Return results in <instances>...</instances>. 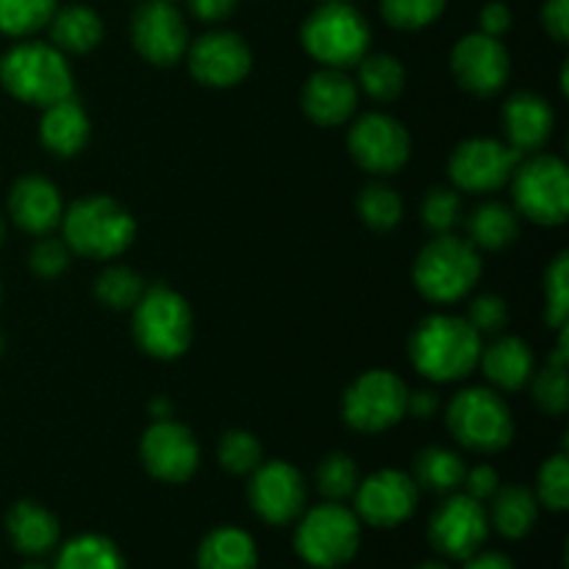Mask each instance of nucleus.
<instances>
[{"label":"nucleus","instance_id":"2","mask_svg":"<svg viewBox=\"0 0 569 569\" xmlns=\"http://www.w3.org/2000/svg\"><path fill=\"white\" fill-rule=\"evenodd\" d=\"M61 239L76 256L109 261L126 253L137 239V220L111 194L72 200L61 217Z\"/></svg>","mask_w":569,"mask_h":569},{"label":"nucleus","instance_id":"23","mask_svg":"<svg viewBox=\"0 0 569 569\" xmlns=\"http://www.w3.org/2000/svg\"><path fill=\"white\" fill-rule=\"evenodd\" d=\"M89 137H92V122H89L87 109L72 94L42 109L39 139L59 159H70V156L81 153L87 148Z\"/></svg>","mask_w":569,"mask_h":569},{"label":"nucleus","instance_id":"40","mask_svg":"<svg viewBox=\"0 0 569 569\" xmlns=\"http://www.w3.org/2000/svg\"><path fill=\"white\" fill-rule=\"evenodd\" d=\"M569 317V256L559 253L545 272V322L556 331L567 326Z\"/></svg>","mask_w":569,"mask_h":569},{"label":"nucleus","instance_id":"21","mask_svg":"<svg viewBox=\"0 0 569 569\" xmlns=\"http://www.w3.org/2000/svg\"><path fill=\"white\" fill-rule=\"evenodd\" d=\"M300 106L315 126H345L359 109V87L345 70L322 67L306 81L303 92H300Z\"/></svg>","mask_w":569,"mask_h":569},{"label":"nucleus","instance_id":"47","mask_svg":"<svg viewBox=\"0 0 569 569\" xmlns=\"http://www.w3.org/2000/svg\"><path fill=\"white\" fill-rule=\"evenodd\" d=\"M542 26L556 42L565 44L569 39V0H545Z\"/></svg>","mask_w":569,"mask_h":569},{"label":"nucleus","instance_id":"17","mask_svg":"<svg viewBox=\"0 0 569 569\" xmlns=\"http://www.w3.org/2000/svg\"><path fill=\"white\" fill-rule=\"evenodd\" d=\"M189 72L209 89H231L253 70L248 42L233 31H206L187 48Z\"/></svg>","mask_w":569,"mask_h":569},{"label":"nucleus","instance_id":"3","mask_svg":"<svg viewBox=\"0 0 569 569\" xmlns=\"http://www.w3.org/2000/svg\"><path fill=\"white\" fill-rule=\"evenodd\" d=\"M0 83L14 100L26 106H44L72 94V67L56 44L26 39L0 56Z\"/></svg>","mask_w":569,"mask_h":569},{"label":"nucleus","instance_id":"16","mask_svg":"<svg viewBox=\"0 0 569 569\" xmlns=\"http://www.w3.org/2000/svg\"><path fill=\"white\" fill-rule=\"evenodd\" d=\"M450 72L465 92L492 98L509 83L511 56L500 39L481 31L467 33L450 50Z\"/></svg>","mask_w":569,"mask_h":569},{"label":"nucleus","instance_id":"31","mask_svg":"<svg viewBox=\"0 0 569 569\" xmlns=\"http://www.w3.org/2000/svg\"><path fill=\"white\" fill-rule=\"evenodd\" d=\"M53 569H126V559L109 537L81 533L61 545Z\"/></svg>","mask_w":569,"mask_h":569},{"label":"nucleus","instance_id":"5","mask_svg":"<svg viewBox=\"0 0 569 569\" xmlns=\"http://www.w3.org/2000/svg\"><path fill=\"white\" fill-rule=\"evenodd\" d=\"M481 272V253L470 239H461L456 233H437L417 253L411 278L422 298L431 303H456L476 289Z\"/></svg>","mask_w":569,"mask_h":569},{"label":"nucleus","instance_id":"1","mask_svg":"<svg viewBox=\"0 0 569 569\" xmlns=\"http://www.w3.org/2000/svg\"><path fill=\"white\" fill-rule=\"evenodd\" d=\"M481 333L459 315H428L409 339V359L420 376L453 383L470 376L481 359Z\"/></svg>","mask_w":569,"mask_h":569},{"label":"nucleus","instance_id":"22","mask_svg":"<svg viewBox=\"0 0 569 569\" xmlns=\"http://www.w3.org/2000/svg\"><path fill=\"white\" fill-rule=\"evenodd\" d=\"M506 142L522 156L537 153L553 137L556 114L548 100L537 92H515L500 109Z\"/></svg>","mask_w":569,"mask_h":569},{"label":"nucleus","instance_id":"27","mask_svg":"<svg viewBox=\"0 0 569 569\" xmlns=\"http://www.w3.org/2000/svg\"><path fill=\"white\" fill-rule=\"evenodd\" d=\"M492 509H489V528L506 539H522L533 531L539 520V500L537 495L520 483L498 487L492 495Z\"/></svg>","mask_w":569,"mask_h":569},{"label":"nucleus","instance_id":"18","mask_svg":"<svg viewBox=\"0 0 569 569\" xmlns=\"http://www.w3.org/2000/svg\"><path fill=\"white\" fill-rule=\"evenodd\" d=\"M250 509L270 526H289L306 509V481L289 461H261L250 472Z\"/></svg>","mask_w":569,"mask_h":569},{"label":"nucleus","instance_id":"58","mask_svg":"<svg viewBox=\"0 0 569 569\" xmlns=\"http://www.w3.org/2000/svg\"><path fill=\"white\" fill-rule=\"evenodd\" d=\"M170 3H176V6H178V3H181V0H170Z\"/></svg>","mask_w":569,"mask_h":569},{"label":"nucleus","instance_id":"56","mask_svg":"<svg viewBox=\"0 0 569 569\" xmlns=\"http://www.w3.org/2000/svg\"><path fill=\"white\" fill-rule=\"evenodd\" d=\"M3 350H6V339H3V333H0V356H3Z\"/></svg>","mask_w":569,"mask_h":569},{"label":"nucleus","instance_id":"54","mask_svg":"<svg viewBox=\"0 0 569 569\" xmlns=\"http://www.w3.org/2000/svg\"><path fill=\"white\" fill-rule=\"evenodd\" d=\"M3 239H6V222L3 217H0V244H3Z\"/></svg>","mask_w":569,"mask_h":569},{"label":"nucleus","instance_id":"8","mask_svg":"<svg viewBox=\"0 0 569 569\" xmlns=\"http://www.w3.org/2000/svg\"><path fill=\"white\" fill-rule=\"evenodd\" d=\"M295 531V553L315 569H339L353 561L361 545V522L348 506L326 503L315 506L298 517Z\"/></svg>","mask_w":569,"mask_h":569},{"label":"nucleus","instance_id":"37","mask_svg":"<svg viewBox=\"0 0 569 569\" xmlns=\"http://www.w3.org/2000/svg\"><path fill=\"white\" fill-rule=\"evenodd\" d=\"M217 459H220L222 470H228L231 476H250L264 461V450L253 433L233 428V431L222 433L220 445H217Z\"/></svg>","mask_w":569,"mask_h":569},{"label":"nucleus","instance_id":"48","mask_svg":"<svg viewBox=\"0 0 569 569\" xmlns=\"http://www.w3.org/2000/svg\"><path fill=\"white\" fill-rule=\"evenodd\" d=\"M189 11L203 22H222L237 11L239 0H187Z\"/></svg>","mask_w":569,"mask_h":569},{"label":"nucleus","instance_id":"28","mask_svg":"<svg viewBox=\"0 0 569 569\" xmlns=\"http://www.w3.org/2000/svg\"><path fill=\"white\" fill-rule=\"evenodd\" d=\"M259 550L242 528L220 526L203 537L198 548V569H256Z\"/></svg>","mask_w":569,"mask_h":569},{"label":"nucleus","instance_id":"43","mask_svg":"<svg viewBox=\"0 0 569 569\" xmlns=\"http://www.w3.org/2000/svg\"><path fill=\"white\" fill-rule=\"evenodd\" d=\"M70 261H72V250L67 248L64 239L50 237V233H44L39 242H33L31 253H28V267H31L33 276L39 278L64 276Z\"/></svg>","mask_w":569,"mask_h":569},{"label":"nucleus","instance_id":"19","mask_svg":"<svg viewBox=\"0 0 569 569\" xmlns=\"http://www.w3.org/2000/svg\"><path fill=\"white\" fill-rule=\"evenodd\" d=\"M415 478L403 470H378L356 487V517L372 528H398L417 509Z\"/></svg>","mask_w":569,"mask_h":569},{"label":"nucleus","instance_id":"36","mask_svg":"<svg viewBox=\"0 0 569 569\" xmlns=\"http://www.w3.org/2000/svg\"><path fill=\"white\" fill-rule=\"evenodd\" d=\"M317 492L326 500H333V503H342V500L353 498L356 487H359V467L350 459L348 453H328L326 459L317 465L315 472Z\"/></svg>","mask_w":569,"mask_h":569},{"label":"nucleus","instance_id":"45","mask_svg":"<svg viewBox=\"0 0 569 569\" xmlns=\"http://www.w3.org/2000/svg\"><path fill=\"white\" fill-rule=\"evenodd\" d=\"M461 487H465V495H470V498L476 500H489L495 492H498L500 487V478H498V470L489 465H478V467H470V470L465 472V481H461Z\"/></svg>","mask_w":569,"mask_h":569},{"label":"nucleus","instance_id":"30","mask_svg":"<svg viewBox=\"0 0 569 569\" xmlns=\"http://www.w3.org/2000/svg\"><path fill=\"white\" fill-rule=\"evenodd\" d=\"M467 465L459 453L448 448H422L411 461V478H415L417 489H426L433 495H450L459 492L461 481H465Z\"/></svg>","mask_w":569,"mask_h":569},{"label":"nucleus","instance_id":"9","mask_svg":"<svg viewBox=\"0 0 569 569\" xmlns=\"http://www.w3.org/2000/svg\"><path fill=\"white\" fill-rule=\"evenodd\" d=\"M450 437L476 453H498L515 439V417L495 389H461L448 403Z\"/></svg>","mask_w":569,"mask_h":569},{"label":"nucleus","instance_id":"57","mask_svg":"<svg viewBox=\"0 0 569 569\" xmlns=\"http://www.w3.org/2000/svg\"><path fill=\"white\" fill-rule=\"evenodd\" d=\"M0 300H3V287H0Z\"/></svg>","mask_w":569,"mask_h":569},{"label":"nucleus","instance_id":"44","mask_svg":"<svg viewBox=\"0 0 569 569\" xmlns=\"http://www.w3.org/2000/svg\"><path fill=\"white\" fill-rule=\"evenodd\" d=\"M467 322L481 337H498L509 326V303L500 295H478L467 311Z\"/></svg>","mask_w":569,"mask_h":569},{"label":"nucleus","instance_id":"13","mask_svg":"<svg viewBox=\"0 0 569 569\" xmlns=\"http://www.w3.org/2000/svg\"><path fill=\"white\" fill-rule=\"evenodd\" d=\"M489 537V515L481 500L450 492L428 520V542L445 559L465 561L481 550Z\"/></svg>","mask_w":569,"mask_h":569},{"label":"nucleus","instance_id":"11","mask_svg":"<svg viewBox=\"0 0 569 569\" xmlns=\"http://www.w3.org/2000/svg\"><path fill=\"white\" fill-rule=\"evenodd\" d=\"M522 153L511 148L506 139L495 137H470L453 148L448 159V176L453 189L459 192H498L506 187L520 164Z\"/></svg>","mask_w":569,"mask_h":569},{"label":"nucleus","instance_id":"32","mask_svg":"<svg viewBox=\"0 0 569 569\" xmlns=\"http://www.w3.org/2000/svg\"><path fill=\"white\" fill-rule=\"evenodd\" d=\"M359 81L356 87L365 94H370L378 103H389V100L400 98L406 87V67L400 64L398 56L389 53H367L359 61Z\"/></svg>","mask_w":569,"mask_h":569},{"label":"nucleus","instance_id":"20","mask_svg":"<svg viewBox=\"0 0 569 569\" xmlns=\"http://www.w3.org/2000/svg\"><path fill=\"white\" fill-rule=\"evenodd\" d=\"M9 217L17 228L33 233V237L56 231L64 217V200H61L59 187L37 172L20 176L9 189Z\"/></svg>","mask_w":569,"mask_h":569},{"label":"nucleus","instance_id":"24","mask_svg":"<svg viewBox=\"0 0 569 569\" xmlns=\"http://www.w3.org/2000/svg\"><path fill=\"white\" fill-rule=\"evenodd\" d=\"M478 365H481L489 383L498 387L500 392H520L537 372L531 345L520 337H511V333H503V337L498 333V339L481 350Z\"/></svg>","mask_w":569,"mask_h":569},{"label":"nucleus","instance_id":"41","mask_svg":"<svg viewBox=\"0 0 569 569\" xmlns=\"http://www.w3.org/2000/svg\"><path fill=\"white\" fill-rule=\"evenodd\" d=\"M422 226L437 237V233H453V228L461 222V198L459 189L433 187L422 198Z\"/></svg>","mask_w":569,"mask_h":569},{"label":"nucleus","instance_id":"49","mask_svg":"<svg viewBox=\"0 0 569 569\" xmlns=\"http://www.w3.org/2000/svg\"><path fill=\"white\" fill-rule=\"evenodd\" d=\"M439 411V398L431 389H417V392H409V409L406 415H415L417 420H431Z\"/></svg>","mask_w":569,"mask_h":569},{"label":"nucleus","instance_id":"14","mask_svg":"<svg viewBox=\"0 0 569 569\" xmlns=\"http://www.w3.org/2000/svg\"><path fill=\"white\" fill-rule=\"evenodd\" d=\"M131 42L150 64H178L189 48V28L181 9L170 0H139L131 17Z\"/></svg>","mask_w":569,"mask_h":569},{"label":"nucleus","instance_id":"15","mask_svg":"<svg viewBox=\"0 0 569 569\" xmlns=\"http://www.w3.org/2000/svg\"><path fill=\"white\" fill-rule=\"evenodd\" d=\"M139 461L156 481L183 483L198 472L200 445L194 433L172 417L153 420L139 439Z\"/></svg>","mask_w":569,"mask_h":569},{"label":"nucleus","instance_id":"51","mask_svg":"<svg viewBox=\"0 0 569 569\" xmlns=\"http://www.w3.org/2000/svg\"><path fill=\"white\" fill-rule=\"evenodd\" d=\"M150 415H153V420H167V417H172V403L164 398H156L150 403Z\"/></svg>","mask_w":569,"mask_h":569},{"label":"nucleus","instance_id":"55","mask_svg":"<svg viewBox=\"0 0 569 569\" xmlns=\"http://www.w3.org/2000/svg\"><path fill=\"white\" fill-rule=\"evenodd\" d=\"M322 3H353V0H322Z\"/></svg>","mask_w":569,"mask_h":569},{"label":"nucleus","instance_id":"12","mask_svg":"<svg viewBox=\"0 0 569 569\" xmlns=\"http://www.w3.org/2000/svg\"><path fill=\"white\" fill-rule=\"evenodd\" d=\"M348 150L356 164L372 176H395L411 156V137L403 122L383 111L361 114L348 131Z\"/></svg>","mask_w":569,"mask_h":569},{"label":"nucleus","instance_id":"25","mask_svg":"<svg viewBox=\"0 0 569 569\" xmlns=\"http://www.w3.org/2000/svg\"><path fill=\"white\" fill-rule=\"evenodd\" d=\"M6 533H9L14 550H20L22 556H31V559H39V556L50 553L59 545L61 526L53 511L44 509L42 503L20 500L6 515Z\"/></svg>","mask_w":569,"mask_h":569},{"label":"nucleus","instance_id":"39","mask_svg":"<svg viewBox=\"0 0 569 569\" xmlns=\"http://www.w3.org/2000/svg\"><path fill=\"white\" fill-rule=\"evenodd\" d=\"M537 500L550 511H567L569 506V459L567 453L550 456L542 461L537 476Z\"/></svg>","mask_w":569,"mask_h":569},{"label":"nucleus","instance_id":"46","mask_svg":"<svg viewBox=\"0 0 569 569\" xmlns=\"http://www.w3.org/2000/svg\"><path fill=\"white\" fill-rule=\"evenodd\" d=\"M511 22H515V17H511L509 6L500 3V0H492V3L483 6L481 14H478V31L487 33V37L500 39L503 33H509Z\"/></svg>","mask_w":569,"mask_h":569},{"label":"nucleus","instance_id":"53","mask_svg":"<svg viewBox=\"0 0 569 569\" xmlns=\"http://www.w3.org/2000/svg\"><path fill=\"white\" fill-rule=\"evenodd\" d=\"M22 569H48V567H44L42 561H28V565L22 567Z\"/></svg>","mask_w":569,"mask_h":569},{"label":"nucleus","instance_id":"42","mask_svg":"<svg viewBox=\"0 0 569 569\" xmlns=\"http://www.w3.org/2000/svg\"><path fill=\"white\" fill-rule=\"evenodd\" d=\"M533 381V400L545 415L561 417L569 406V381H567V367L550 365L542 367L539 372L531 376Z\"/></svg>","mask_w":569,"mask_h":569},{"label":"nucleus","instance_id":"26","mask_svg":"<svg viewBox=\"0 0 569 569\" xmlns=\"http://www.w3.org/2000/svg\"><path fill=\"white\" fill-rule=\"evenodd\" d=\"M48 31L50 44H56L61 53H92L103 42L106 28L98 11L81 3H70L53 11Z\"/></svg>","mask_w":569,"mask_h":569},{"label":"nucleus","instance_id":"35","mask_svg":"<svg viewBox=\"0 0 569 569\" xmlns=\"http://www.w3.org/2000/svg\"><path fill=\"white\" fill-rule=\"evenodd\" d=\"M59 0H0V33L6 37H31L48 28Z\"/></svg>","mask_w":569,"mask_h":569},{"label":"nucleus","instance_id":"52","mask_svg":"<svg viewBox=\"0 0 569 569\" xmlns=\"http://www.w3.org/2000/svg\"><path fill=\"white\" fill-rule=\"evenodd\" d=\"M417 569H450L448 565H442V561H437V559H431V561H422L420 567Z\"/></svg>","mask_w":569,"mask_h":569},{"label":"nucleus","instance_id":"50","mask_svg":"<svg viewBox=\"0 0 569 569\" xmlns=\"http://www.w3.org/2000/svg\"><path fill=\"white\" fill-rule=\"evenodd\" d=\"M465 569H515L509 556L503 553H472L470 559H465Z\"/></svg>","mask_w":569,"mask_h":569},{"label":"nucleus","instance_id":"4","mask_svg":"<svg viewBox=\"0 0 569 569\" xmlns=\"http://www.w3.org/2000/svg\"><path fill=\"white\" fill-rule=\"evenodd\" d=\"M131 331L139 350L159 361L181 359L194 337V317L187 298L167 283L144 287L133 306Z\"/></svg>","mask_w":569,"mask_h":569},{"label":"nucleus","instance_id":"10","mask_svg":"<svg viewBox=\"0 0 569 569\" xmlns=\"http://www.w3.org/2000/svg\"><path fill=\"white\" fill-rule=\"evenodd\" d=\"M406 381L389 370H367L345 389L342 420L353 431L381 433L398 426L409 409Z\"/></svg>","mask_w":569,"mask_h":569},{"label":"nucleus","instance_id":"38","mask_svg":"<svg viewBox=\"0 0 569 569\" xmlns=\"http://www.w3.org/2000/svg\"><path fill=\"white\" fill-rule=\"evenodd\" d=\"M448 0H381L383 20L400 31H420L442 17Z\"/></svg>","mask_w":569,"mask_h":569},{"label":"nucleus","instance_id":"29","mask_svg":"<svg viewBox=\"0 0 569 569\" xmlns=\"http://www.w3.org/2000/svg\"><path fill=\"white\" fill-rule=\"evenodd\" d=\"M520 237V214L500 200L476 206L467 217V239L478 250H503Z\"/></svg>","mask_w":569,"mask_h":569},{"label":"nucleus","instance_id":"33","mask_svg":"<svg viewBox=\"0 0 569 569\" xmlns=\"http://www.w3.org/2000/svg\"><path fill=\"white\" fill-rule=\"evenodd\" d=\"M361 222L372 231H392L403 220V198L387 183H367L356 200Z\"/></svg>","mask_w":569,"mask_h":569},{"label":"nucleus","instance_id":"6","mask_svg":"<svg viewBox=\"0 0 569 569\" xmlns=\"http://www.w3.org/2000/svg\"><path fill=\"white\" fill-rule=\"evenodd\" d=\"M372 31L353 3H320L300 26V44L322 67L348 70L370 53Z\"/></svg>","mask_w":569,"mask_h":569},{"label":"nucleus","instance_id":"34","mask_svg":"<svg viewBox=\"0 0 569 569\" xmlns=\"http://www.w3.org/2000/svg\"><path fill=\"white\" fill-rule=\"evenodd\" d=\"M144 281L137 270L126 264H111L94 278V298L111 311H128L142 298Z\"/></svg>","mask_w":569,"mask_h":569},{"label":"nucleus","instance_id":"7","mask_svg":"<svg viewBox=\"0 0 569 569\" xmlns=\"http://www.w3.org/2000/svg\"><path fill=\"white\" fill-rule=\"evenodd\" d=\"M515 211L537 226H565L569 214V170L553 153H528L509 178Z\"/></svg>","mask_w":569,"mask_h":569}]
</instances>
